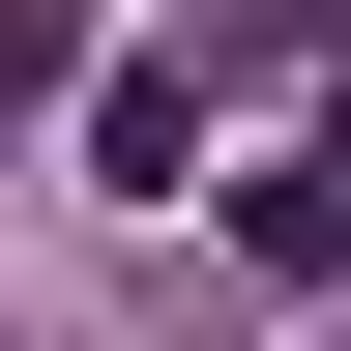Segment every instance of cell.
Segmentation results:
<instances>
[{
	"label": "cell",
	"mask_w": 351,
	"mask_h": 351,
	"mask_svg": "<svg viewBox=\"0 0 351 351\" xmlns=\"http://www.w3.org/2000/svg\"><path fill=\"white\" fill-rule=\"evenodd\" d=\"M234 263H293V293H322V263H351V147H293V176H234Z\"/></svg>",
	"instance_id": "2"
},
{
	"label": "cell",
	"mask_w": 351,
	"mask_h": 351,
	"mask_svg": "<svg viewBox=\"0 0 351 351\" xmlns=\"http://www.w3.org/2000/svg\"><path fill=\"white\" fill-rule=\"evenodd\" d=\"M176 147H205V59H117V88H88V176H147V205H176Z\"/></svg>",
	"instance_id": "1"
},
{
	"label": "cell",
	"mask_w": 351,
	"mask_h": 351,
	"mask_svg": "<svg viewBox=\"0 0 351 351\" xmlns=\"http://www.w3.org/2000/svg\"><path fill=\"white\" fill-rule=\"evenodd\" d=\"M59 59H88V29H59V0H0V117H29V88H59Z\"/></svg>",
	"instance_id": "3"
}]
</instances>
